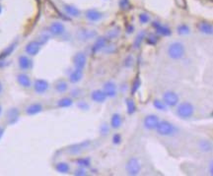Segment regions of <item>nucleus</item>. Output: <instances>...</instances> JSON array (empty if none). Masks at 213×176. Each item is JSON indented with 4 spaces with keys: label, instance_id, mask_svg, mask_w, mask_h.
<instances>
[{
    "label": "nucleus",
    "instance_id": "1",
    "mask_svg": "<svg viewBox=\"0 0 213 176\" xmlns=\"http://www.w3.org/2000/svg\"><path fill=\"white\" fill-rule=\"evenodd\" d=\"M167 53H168V56L173 60L182 59L186 54L185 45L182 43H179V41H175V43H172L168 47Z\"/></svg>",
    "mask_w": 213,
    "mask_h": 176
},
{
    "label": "nucleus",
    "instance_id": "2",
    "mask_svg": "<svg viewBox=\"0 0 213 176\" xmlns=\"http://www.w3.org/2000/svg\"><path fill=\"white\" fill-rule=\"evenodd\" d=\"M155 129L157 133L162 137H172L177 132V128L167 120L159 121Z\"/></svg>",
    "mask_w": 213,
    "mask_h": 176
},
{
    "label": "nucleus",
    "instance_id": "3",
    "mask_svg": "<svg viewBox=\"0 0 213 176\" xmlns=\"http://www.w3.org/2000/svg\"><path fill=\"white\" fill-rule=\"evenodd\" d=\"M176 114L182 119H189L194 113V106L193 103L189 102H183L182 103L177 104Z\"/></svg>",
    "mask_w": 213,
    "mask_h": 176
},
{
    "label": "nucleus",
    "instance_id": "4",
    "mask_svg": "<svg viewBox=\"0 0 213 176\" xmlns=\"http://www.w3.org/2000/svg\"><path fill=\"white\" fill-rule=\"evenodd\" d=\"M125 170L128 175H138L141 171V162L137 157H131L129 158L128 161L125 165Z\"/></svg>",
    "mask_w": 213,
    "mask_h": 176
},
{
    "label": "nucleus",
    "instance_id": "5",
    "mask_svg": "<svg viewBox=\"0 0 213 176\" xmlns=\"http://www.w3.org/2000/svg\"><path fill=\"white\" fill-rule=\"evenodd\" d=\"M163 102H165V104L167 106L174 107L179 103V95L175 93V91H166V93H164V95H163Z\"/></svg>",
    "mask_w": 213,
    "mask_h": 176
},
{
    "label": "nucleus",
    "instance_id": "6",
    "mask_svg": "<svg viewBox=\"0 0 213 176\" xmlns=\"http://www.w3.org/2000/svg\"><path fill=\"white\" fill-rule=\"evenodd\" d=\"M158 123H159V118L157 117V115L154 114H149L147 116H145V118L143 120L144 127L148 130H154L158 125Z\"/></svg>",
    "mask_w": 213,
    "mask_h": 176
},
{
    "label": "nucleus",
    "instance_id": "7",
    "mask_svg": "<svg viewBox=\"0 0 213 176\" xmlns=\"http://www.w3.org/2000/svg\"><path fill=\"white\" fill-rule=\"evenodd\" d=\"M73 64L76 68L79 69H84L87 64V56L85 55L84 52H78L75 54L73 57Z\"/></svg>",
    "mask_w": 213,
    "mask_h": 176
},
{
    "label": "nucleus",
    "instance_id": "8",
    "mask_svg": "<svg viewBox=\"0 0 213 176\" xmlns=\"http://www.w3.org/2000/svg\"><path fill=\"white\" fill-rule=\"evenodd\" d=\"M19 117H20V111L16 107H12L6 112V120L8 124L10 125H14L15 123H17Z\"/></svg>",
    "mask_w": 213,
    "mask_h": 176
},
{
    "label": "nucleus",
    "instance_id": "9",
    "mask_svg": "<svg viewBox=\"0 0 213 176\" xmlns=\"http://www.w3.org/2000/svg\"><path fill=\"white\" fill-rule=\"evenodd\" d=\"M91 145V142L90 141H84L82 143H79L76 145H73L72 147H70L68 149V153L71 154H80L81 152H83L84 150L88 149Z\"/></svg>",
    "mask_w": 213,
    "mask_h": 176
},
{
    "label": "nucleus",
    "instance_id": "10",
    "mask_svg": "<svg viewBox=\"0 0 213 176\" xmlns=\"http://www.w3.org/2000/svg\"><path fill=\"white\" fill-rule=\"evenodd\" d=\"M40 49H41V43L37 40L30 41V43L26 45V47H25L26 52L29 55H32V56L37 55V54L40 52Z\"/></svg>",
    "mask_w": 213,
    "mask_h": 176
},
{
    "label": "nucleus",
    "instance_id": "11",
    "mask_svg": "<svg viewBox=\"0 0 213 176\" xmlns=\"http://www.w3.org/2000/svg\"><path fill=\"white\" fill-rule=\"evenodd\" d=\"M48 87H49L48 83L45 80H43V79H37L34 83V90L37 94L45 93L48 90Z\"/></svg>",
    "mask_w": 213,
    "mask_h": 176
},
{
    "label": "nucleus",
    "instance_id": "12",
    "mask_svg": "<svg viewBox=\"0 0 213 176\" xmlns=\"http://www.w3.org/2000/svg\"><path fill=\"white\" fill-rule=\"evenodd\" d=\"M104 93L106 94L107 98H115L116 95V86L112 81H108L104 85Z\"/></svg>",
    "mask_w": 213,
    "mask_h": 176
},
{
    "label": "nucleus",
    "instance_id": "13",
    "mask_svg": "<svg viewBox=\"0 0 213 176\" xmlns=\"http://www.w3.org/2000/svg\"><path fill=\"white\" fill-rule=\"evenodd\" d=\"M96 36H97V33L93 30H80L77 33L78 40H80L81 41L90 40L92 39H94Z\"/></svg>",
    "mask_w": 213,
    "mask_h": 176
},
{
    "label": "nucleus",
    "instance_id": "14",
    "mask_svg": "<svg viewBox=\"0 0 213 176\" xmlns=\"http://www.w3.org/2000/svg\"><path fill=\"white\" fill-rule=\"evenodd\" d=\"M64 32L65 27L60 22H54L49 26V33L53 36H61Z\"/></svg>",
    "mask_w": 213,
    "mask_h": 176
},
{
    "label": "nucleus",
    "instance_id": "15",
    "mask_svg": "<svg viewBox=\"0 0 213 176\" xmlns=\"http://www.w3.org/2000/svg\"><path fill=\"white\" fill-rule=\"evenodd\" d=\"M152 26L156 30L157 33H159V35H161L163 36H169L172 35V31H171V29L168 28V27H166V26H163V25H161L160 23L153 22Z\"/></svg>",
    "mask_w": 213,
    "mask_h": 176
},
{
    "label": "nucleus",
    "instance_id": "16",
    "mask_svg": "<svg viewBox=\"0 0 213 176\" xmlns=\"http://www.w3.org/2000/svg\"><path fill=\"white\" fill-rule=\"evenodd\" d=\"M108 44V39L107 37H99V39L96 40V43H94L93 47H92V52L93 53H97L99 51H101L104 48H106Z\"/></svg>",
    "mask_w": 213,
    "mask_h": 176
},
{
    "label": "nucleus",
    "instance_id": "17",
    "mask_svg": "<svg viewBox=\"0 0 213 176\" xmlns=\"http://www.w3.org/2000/svg\"><path fill=\"white\" fill-rule=\"evenodd\" d=\"M91 98L95 102L102 103V102H104L107 99V95H106L105 93H104V91H102V90H96V91H94L93 93L91 94Z\"/></svg>",
    "mask_w": 213,
    "mask_h": 176
},
{
    "label": "nucleus",
    "instance_id": "18",
    "mask_svg": "<svg viewBox=\"0 0 213 176\" xmlns=\"http://www.w3.org/2000/svg\"><path fill=\"white\" fill-rule=\"evenodd\" d=\"M41 111H43V105L39 102L32 103L26 108V113L28 115H36Z\"/></svg>",
    "mask_w": 213,
    "mask_h": 176
},
{
    "label": "nucleus",
    "instance_id": "19",
    "mask_svg": "<svg viewBox=\"0 0 213 176\" xmlns=\"http://www.w3.org/2000/svg\"><path fill=\"white\" fill-rule=\"evenodd\" d=\"M86 18L89 21H91V22H97V21L101 20L103 18V14L97 10L91 9L86 12Z\"/></svg>",
    "mask_w": 213,
    "mask_h": 176
},
{
    "label": "nucleus",
    "instance_id": "20",
    "mask_svg": "<svg viewBox=\"0 0 213 176\" xmlns=\"http://www.w3.org/2000/svg\"><path fill=\"white\" fill-rule=\"evenodd\" d=\"M19 66L20 68L22 70H29L32 68L33 66V62L32 60L29 58L28 56H25V55H22L19 57Z\"/></svg>",
    "mask_w": 213,
    "mask_h": 176
},
{
    "label": "nucleus",
    "instance_id": "21",
    "mask_svg": "<svg viewBox=\"0 0 213 176\" xmlns=\"http://www.w3.org/2000/svg\"><path fill=\"white\" fill-rule=\"evenodd\" d=\"M198 30L200 33H204V35H212L213 27H212V25L208 22H200L198 24Z\"/></svg>",
    "mask_w": 213,
    "mask_h": 176
},
{
    "label": "nucleus",
    "instance_id": "22",
    "mask_svg": "<svg viewBox=\"0 0 213 176\" xmlns=\"http://www.w3.org/2000/svg\"><path fill=\"white\" fill-rule=\"evenodd\" d=\"M122 124V118L120 116L119 113H114L112 115V119H111V126L114 129H119L120 128Z\"/></svg>",
    "mask_w": 213,
    "mask_h": 176
},
{
    "label": "nucleus",
    "instance_id": "23",
    "mask_svg": "<svg viewBox=\"0 0 213 176\" xmlns=\"http://www.w3.org/2000/svg\"><path fill=\"white\" fill-rule=\"evenodd\" d=\"M82 77H83V70L82 69H79V68H76L72 73L70 74L69 81L71 83H73V84H76L79 81H81Z\"/></svg>",
    "mask_w": 213,
    "mask_h": 176
},
{
    "label": "nucleus",
    "instance_id": "24",
    "mask_svg": "<svg viewBox=\"0 0 213 176\" xmlns=\"http://www.w3.org/2000/svg\"><path fill=\"white\" fill-rule=\"evenodd\" d=\"M17 81L23 88H30L32 85L30 77L26 74H19L17 76Z\"/></svg>",
    "mask_w": 213,
    "mask_h": 176
},
{
    "label": "nucleus",
    "instance_id": "25",
    "mask_svg": "<svg viewBox=\"0 0 213 176\" xmlns=\"http://www.w3.org/2000/svg\"><path fill=\"white\" fill-rule=\"evenodd\" d=\"M198 149L202 153H209L212 150V144L208 140H199L198 141Z\"/></svg>",
    "mask_w": 213,
    "mask_h": 176
},
{
    "label": "nucleus",
    "instance_id": "26",
    "mask_svg": "<svg viewBox=\"0 0 213 176\" xmlns=\"http://www.w3.org/2000/svg\"><path fill=\"white\" fill-rule=\"evenodd\" d=\"M63 9L66 12V14L71 16V17H78L80 15V11H79L76 7L71 6V5H64Z\"/></svg>",
    "mask_w": 213,
    "mask_h": 176
},
{
    "label": "nucleus",
    "instance_id": "27",
    "mask_svg": "<svg viewBox=\"0 0 213 176\" xmlns=\"http://www.w3.org/2000/svg\"><path fill=\"white\" fill-rule=\"evenodd\" d=\"M16 45H17V41H15V43L10 44L6 49H4L2 51V53L0 54V59H5L7 56H9L10 54L14 51V49L16 48Z\"/></svg>",
    "mask_w": 213,
    "mask_h": 176
},
{
    "label": "nucleus",
    "instance_id": "28",
    "mask_svg": "<svg viewBox=\"0 0 213 176\" xmlns=\"http://www.w3.org/2000/svg\"><path fill=\"white\" fill-rule=\"evenodd\" d=\"M73 104V100L71 99L70 98H60L59 100L57 102V106L58 107H62V108H65V107H69Z\"/></svg>",
    "mask_w": 213,
    "mask_h": 176
},
{
    "label": "nucleus",
    "instance_id": "29",
    "mask_svg": "<svg viewBox=\"0 0 213 176\" xmlns=\"http://www.w3.org/2000/svg\"><path fill=\"white\" fill-rule=\"evenodd\" d=\"M55 169L60 173H67L70 170V166L66 162H58L55 165Z\"/></svg>",
    "mask_w": 213,
    "mask_h": 176
},
{
    "label": "nucleus",
    "instance_id": "30",
    "mask_svg": "<svg viewBox=\"0 0 213 176\" xmlns=\"http://www.w3.org/2000/svg\"><path fill=\"white\" fill-rule=\"evenodd\" d=\"M146 37V33L144 31H141L138 35L136 36L135 40H134V43H133V45H134L135 48H138L140 45H141V43L144 40V39Z\"/></svg>",
    "mask_w": 213,
    "mask_h": 176
},
{
    "label": "nucleus",
    "instance_id": "31",
    "mask_svg": "<svg viewBox=\"0 0 213 176\" xmlns=\"http://www.w3.org/2000/svg\"><path fill=\"white\" fill-rule=\"evenodd\" d=\"M68 89V85L65 81H58L55 84V90L58 93H64Z\"/></svg>",
    "mask_w": 213,
    "mask_h": 176
},
{
    "label": "nucleus",
    "instance_id": "32",
    "mask_svg": "<svg viewBox=\"0 0 213 176\" xmlns=\"http://www.w3.org/2000/svg\"><path fill=\"white\" fill-rule=\"evenodd\" d=\"M120 33V29L119 27H115V29H112L107 33V39L108 40H114L115 37H118Z\"/></svg>",
    "mask_w": 213,
    "mask_h": 176
},
{
    "label": "nucleus",
    "instance_id": "33",
    "mask_svg": "<svg viewBox=\"0 0 213 176\" xmlns=\"http://www.w3.org/2000/svg\"><path fill=\"white\" fill-rule=\"evenodd\" d=\"M126 107H127V113L130 115L136 111V105L131 98H126Z\"/></svg>",
    "mask_w": 213,
    "mask_h": 176
},
{
    "label": "nucleus",
    "instance_id": "34",
    "mask_svg": "<svg viewBox=\"0 0 213 176\" xmlns=\"http://www.w3.org/2000/svg\"><path fill=\"white\" fill-rule=\"evenodd\" d=\"M77 164L83 167V168H86V167H89L91 165V160L90 157H81V158H78L77 160Z\"/></svg>",
    "mask_w": 213,
    "mask_h": 176
},
{
    "label": "nucleus",
    "instance_id": "35",
    "mask_svg": "<svg viewBox=\"0 0 213 176\" xmlns=\"http://www.w3.org/2000/svg\"><path fill=\"white\" fill-rule=\"evenodd\" d=\"M153 105L158 110H163V111L167 110V105L165 104V102H162V100H160V99H154Z\"/></svg>",
    "mask_w": 213,
    "mask_h": 176
},
{
    "label": "nucleus",
    "instance_id": "36",
    "mask_svg": "<svg viewBox=\"0 0 213 176\" xmlns=\"http://www.w3.org/2000/svg\"><path fill=\"white\" fill-rule=\"evenodd\" d=\"M110 131H111V128L108 126V124L106 122H104L101 126H100V133H101V135L103 137L108 136V134H110Z\"/></svg>",
    "mask_w": 213,
    "mask_h": 176
},
{
    "label": "nucleus",
    "instance_id": "37",
    "mask_svg": "<svg viewBox=\"0 0 213 176\" xmlns=\"http://www.w3.org/2000/svg\"><path fill=\"white\" fill-rule=\"evenodd\" d=\"M190 32L189 26H186V25L183 24V25H179V26L178 27V33H179V35H189Z\"/></svg>",
    "mask_w": 213,
    "mask_h": 176
},
{
    "label": "nucleus",
    "instance_id": "38",
    "mask_svg": "<svg viewBox=\"0 0 213 176\" xmlns=\"http://www.w3.org/2000/svg\"><path fill=\"white\" fill-rule=\"evenodd\" d=\"M139 87H140V79H139V77H137V78L135 79V81L133 82V84H132V88H131V95H135L136 91H138Z\"/></svg>",
    "mask_w": 213,
    "mask_h": 176
},
{
    "label": "nucleus",
    "instance_id": "39",
    "mask_svg": "<svg viewBox=\"0 0 213 176\" xmlns=\"http://www.w3.org/2000/svg\"><path fill=\"white\" fill-rule=\"evenodd\" d=\"M157 41H158V37L154 35H150L148 37H146V43H147L148 44L154 45V44L157 43Z\"/></svg>",
    "mask_w": 213,
    "mask_h": 176
},
{
    "label": "nucleus",
    "instance_id": "40",
    "mask_svg": "<svg viewBox=\"0 0 213 176\" xmlns=\"http://www.w3.org/2000/svg\"><path fill=\"white\" fill-rule=\"evenodd\" d=\"M139 21H140V23H142V24H147L150 21V17H149L148 14H146V13H141L139 15Z\"/></svg>",
    "mask_w": 213,
    "mask_h": 176
},
{
    "label": "nucleus",
    "instance_id": "41",
    "mask_svg": "<svg viewBox=\"0 0 213 176\" xmlns=\"http://www.w3.org/2000/svg\"><path fill=\"white\" fill-rule=\"evenodd\" d=\"M77 106L80 108V109H84V110H88L89 109V103H87L85 100H81V102H79L77 103Z\"/></svg>",
    "mask_w": 213,
    "mask_h": 176
},
{
    "label": "nucleus",
    "instance_id": "42",
    "mask_svg": "<svg viewBox=\"0 0 213 176\" xmlns=\"http://www.w3.org/2000/svg\"><path fill=\"white\" fill-rule=\"evenodd\" d=\"M112 143L115 145H119L122 143V135L120 134H115L112 136Z\"/></svg>",
    "mask_w": 213,
    "mask_h": 176
},
{
    "label": "nucleus",
    "instance_id": "43",
    "mask_svg": "<svg viewBox=\"0 0 213 176\" xmlns=\"http://www.w3.org/2000/svg\"><path fill=\"white\" fill-rule=\"evenodd\" d=\"M48 39H49V36L47 35V33H44V35H41V36H40L39 43H40L41 45V44H44V43H47V41L48 40Z\"/></svg>",
    "mask_w": 213,
    "mask_h": 176
},
{
    "label": "nucleus",
    "instance_id": "44",
    "mask_svg": "<svg viewBox=\"0 0 213 176\" xmlns=\"http://www.w3.org/2000/svg\"><path fill=\"white\" fill-rule=\"evenodd\" d=\"M133 65V58L132 56H127L126 59L124 60V66L125 67H131Z\"/></svg>",
    "mask_w": 213,
    "mask_h": 176
},
{
    "label": "nucleus",
    "instance_id": "45",
    "mask_svg": "<svg viewBox=\"0 0 213 176\" xmlns=\"http://www.w3.org/2000/svg\"><path fill=\"white\" fill-rule=\"evenodd\" d=\"M75 175H79V176H82V175H86V170L83 168V167H80L79 169L77 170H75V172H74Z\"/></svg>",
    "mask_w": 213,
    "mask_h": 176
},
{
    "label": "nucleus",
    "instance_id": "46",
    "mask_svg": "<svg viewBox=\"0 0 213 176\" xmlns=\"http://www.w3.org/2000/svg\"><path fill=\"white\" fill-rule=\"evenodd\" d=\"M120 8L122 9H126V8H128L129 6V3H128V0H120Z\"/></svg>",
    "mask_w": 213,
    "mask_h": 176
},
{
    "label": "nucleus",
    "instance_id": "47",
    "mask_svg": "<svg viewBox=\"0 0 213 176\" xmlns=\"http://www.w3.org/2000/svg\"><path fill=\"white\" fill-rule=\"evenodd\" d=\"M133 31H134V28H133L132 25H128L127 28H126V33H132Z\"/></svg>",
    "mask_w": 213,
    "mask_h": 176
},
{
    "label": "nucleus",
    "instance_id": "48",
    "mask_svg": "<svg viewBox=\"0 0 213 176\" xmlns=\"http://www.w3.org/2000/svg\"><path fill=\"white\" fill-rule=\"evenodd\" d=\"M177 2H178V4H179V5L181 6V7L185 8V5H186V1H185V0H179V1L177 0Z\"/></svg>",
    "mask_w": 213,
    "mask_h": 176
},
{
    "label": "nucleus",
    "instance_id": "49",
    "mask_svg": "<svg viewBox=\"0 0 213 176\" xmlns=\"http://www.w3.org/2000/svg\"><path fill=\"white\" fill-rule=\"evenodd\" d=\"M72 95H73V96H78V95H79V94H78V90L72 91Z\"/></svg>",
    "mask_w": 213,
    "mask_h": 176
},
{
    "label": "nucleus",
    "instance_id": "50",
    "mask_svg": "<svg viewBox=\"0 0 213 176\" xmlns=\"http://www.w3.org/2000/svg\"><path fill=\"white\" fill-rule=\"evenodd\" d=\"M3 134H4V128L0 127V139H1V138H2Z\"/></svg>",
    "mask_w": 213,
    "mask_h": 176
},
{
    "label": "nucleus",
    "instance_id": "51",
    "mask_svg": "<svg viewBox=\"0 0 213 176\" xmlns=\"http://www.w3.org/2000/svg\"><path fill=\"white\" fill-rule=\"evenodd\" d=\"M2 90H3V87H2V84H1V82H0V94L2 93Z\"/></svg>",
    "mask_w": 213,
    "mask_h": 176
},
{
    "label": "nucleus",
    "instance_id": "52",
    "mask_svg": "<svg viewBox=\"0 0 213 176\" xmlns=\"http://www.w3.org/2000/svg\"><path fill=\"white\" fill-rule=\"evenodd\" d=\"M1 112H2V107H1V105H0V114H1Z\"/></svg>",
    "mask_w": 213,
    "mask_h": 176
},
{
    "label": "nucleus",
    "instance_id": "53",
    "mask_svg": "<svg viewBox=\"0 0 213 176\" xmlns=\"http://www.w3.org/2000/svg\"><path fill=\"white\" fill-rule=\"evenodd\" d=\"M0 12H1V7H0Z\"/></svg>",
    "mask_w": 213,
    "mask_h": 176
},
{
    "label": "nucleus",
    "instance_id": "54",
    "mask_svg": "<svg viewBox=\"0 0 213 176\" xmlns=\"http://www.w3.org/2000/svg\"><path fill=\"white\" fill-rule=\"evenodd\" d=\"M37 1H40V0H37Z\"/></svg>",
    "mask_w": 213,
    "mask_h": 176
}]
</instances>
